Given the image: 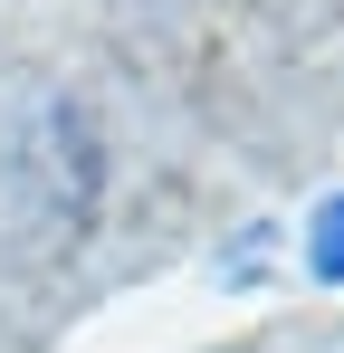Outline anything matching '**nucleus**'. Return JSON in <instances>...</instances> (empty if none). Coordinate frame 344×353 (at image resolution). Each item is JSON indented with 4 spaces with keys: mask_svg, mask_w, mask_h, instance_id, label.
Wrapping results in <instances>:
<instances>
[{
    "mask_svg": "<svg viewBox=\"0 0 344 353\" xmlns=\"http://www.w3.org/2000/svg\"><path fill=\"white\" fill-rule=\"evenodd\" d=\"M106 172H115V153L86 96L39 86L0 115V220L19 230V248L67 258L106 210Z\"/></svg>",
    "mask_w": 344,
    "mask_h": 353,
    "instance_id": "nucleus-1",
    "label": "nucleus"
},
{
    "mask_svg": "<svg viewBox=\"0 0 344 353\" xmlns=\"http://www.w3.org/2000/svg\"><path fill=\"white\" fill-rule=\"evenodd\" d=\"M316 239H325V268H335V277H344V201H335V210H325V220H316Z\"/></svg>",
    "mask_w": 344,
    "mask_h": 353,
    "instance_id": "nucleus-2",
    "label": "nucleus"
}]
</instances>
